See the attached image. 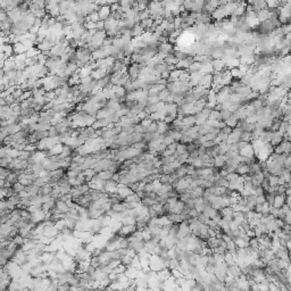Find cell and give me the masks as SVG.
Listing matches in <instances>:
<instances>
[{"label":"cell","mask_w":291,"mask_h":291,"mask_svg":"<svg viewBox=\"0 0 291 291\" xmlns=\"http://www.w3.org/2000/svg\"><path fill=\"white\" fill-rule=\"evenodd\" d=\"M216 134H213V133H208V134H206L205 138H206V141H214V140L216 139Z\"/></svg>","instance_id":"obj_46"},{"label":"cell","mask_w":291,"mask_h":291,"mask_svg":"<svg viewBox=\"0 0 291 291\" xmlns=\"http://www.w3.org/2000/svg\"><path fill=\"white\" fill-rule=\"evenodd\" d=\"M268 182H270V185L271 187H278V176L275 175H271L270 174V176H268Z\"/></svg>","instance_id":"obj_35"},{"label":"cell","mask_w":291,"mask_h":291,"mask_svg":"<svg viewBox=\"0 0 291 291\" xmlns=\"http://www.w3.org/2000/svg\"><path fill=\"white\" fill-rule=\"evenodd\" d=\"M157 132V122H152V124L147 129V133H156Z\"/></svg>","instance_id":"obj_40"},{"label":"cell","mask_w":291,"mask_h":291,"mask_svg":"<svg viewBox=\"0 0 291 291\" xmlns=\"http://www.w3.org/2000/svg\"><path fill=\"white\" fill-rule=\"evenodd\" d=\"M239 155L243 156V157H246V158H254L255 151H254V148H252V145L249 143L246 148L241 149V150L239 151Z\"/></svg>","instance_id":"obj_4"},{"label":"cell","mask_w":291,"mask_h":291,"mask_svg":"<svg viewBox=\"0 0 291 291\" xmlns=\"http://www.w3.org/2000/svg\"><path fill=\"white\" fill-rule=\"evenodd\" d=\"M182 136H183V134H182L180 131L172 130V136H173V139H174V141H175V142H180V141H181Z\"/></svg>","instance_id":"obj_31"},{"label":"cell","mask_w":291,"mask_h":291,"mask_svg":"<svg viewBox=\"0 0 291 291\" xmlns=\"http://www.w3.org/2000/svg\"><path fill=\"white\" fill-rule=\"evenodd\" d=\"M41 53V51H40L38 48H35V47H33V48H31V49H29L25 53V55H26L27 58H35V57H38V55H40Z\"/></svg>","instance_id":"obj_21"},{"label":"cell","mask_w":291,"mask_h":291,"mask_svg":"<svg viewBox=\"0 0 291 291\" xmlns=\"http://www.w3.org/2000/svg\"><path fill=\"white\" fill-rule=\"evenodd\" d=\"M249 169H250V166H249L248 164L241 163V164H239L238 165V167H237V169H235V173L239 174L240 176H245L249 173Z\"/></svg>","instance_id":"obj_8"},{"label":"cell","mask_w":291,"mask_h":291,"mask_svg":"<svg viewBox=\"0 0 291 291\" xmlns=\"http://www.w3.org/2000/svg\"><path fill=\"white\" fill-rule=\"evenodd\" d=\"M117 189H118V183L114 182L113 180H109L106 181V184H105V192L107 193H117Z\"/></svg>","instance_id":"obj_2"},{"label":"cell","mask_w":291,"mask_h":291,"mask_svg":"<svg viewBox=\"0 0 291 291\" xmlns=\"http://www.w3.org/2000/svg\"><path fill=\"white\" fill-rule=\"evenodd\" d=\"M49 136H59V133H58V131H57L56 126H51L49 130Z\"/></svg>","instance_id":"obj_42"},{"label":"cell","mask_w":291,"mask_h":291,"mask_svg":"<svg viewBox=\"0 0 291 291\" xmlns=\"http://www.w3.org/2000/svg\"><path fill=\"white\" fill-rule=\"evenodd\" d=\"M287 187H288V188H290V189H291V181H290V182H289V183H288V184H287Z\"/></svg>","instance_id":"obj_51"},{"label":"cell","mask_w":291,"mask_h":291,"mask_svg":"<svg viewBox=\"0 0 291 291\" xmlns=\"http://www.w3.org/2000/svg\"><path fill=\"white\" fill-rule=\"evenodd\" d=\"M283 222H284L285 224L291 225V210L288 213V214H285L284 215V217H283Z\"/></svg>","instance_id":"obj_45"},{"label":"cell","mask_w":291,"mask_h":291,"mask_svg":"<svg viewBox=\"0 0 291 291\" xmlns=\"http://www.w3.org/2000/svg\"><path fill=\"white\" fill-rule=\"evenodd\" d=\"M239 70H240V72L242 73V75L245 76L247 73H248V71L250 70V66L249 65H243V64H240V66L238 67Z\"/></svg>","instance_id":"obj_38"},{"label":"cell","mask_w":291,"mask_h":291,"mask_svg":"<svg viewBox=\"0 0 291 291\" xmlns=\"http://www.w3.org/2000/svg\"><path fill=\"white\" fill-rule=\"evenodd\" d=\"M147 100H148V106L156 105V104H158L159 101H162V100H160V98H159L158 96H148Z\"/></svg>","instance_id":"obj_28"},{"label":"cell","mask_w":291,"mask_h":291,"mask_svg":"<svg viewBox=\"0 0 291 291\" xmlns=\"http://www.w3.org/2000/svg\"><path fill=\"white\" fill-rule=\"evenodd\" d=\"M248 145H249L248 142H245V141H241V140H240V141L238 142L239 149H240V150H241V149H243V148H246V147H247Z\"/></svg>","instance_id":"obj_49"},{"label":"cell","mask_w":291,"mask_h":291,"mask_svg":"<svg viewBox=\"0 0 291 291\" xmlns=\"http://www.w3.org/2000/svg\"><path fill=\"white\" fill-rule=\"evenodd\" d=\"M164 62H165L167 65H175L176 66V64L179 63V59L174 56V53H169V55H167V57H166L165 59H164Z\"/></svg>","instance_id":"obj_20"},{"label":"cell","mask_w":291,"mask_h":291,"mask_svg":"<svg viewBox=\"0 0 291 291\" xmlns=\"http://www.w3.org/2000/svg\"><path fill=\"white\" fill-rule=\"evenodd\" d=\"M239 174H237L235 172L233 173H229L228 175L225 176V179L228 180V182H233V181H237V180L239 179Z\"/></svg>","instance_id":"obj_32"},{"label":"cell","mask_w":291,"mask_h":291,"mask_svg":"<svg viewBox=\"0 0 291 291\" xmlns=\"http://www.w3.org/2000/svg\"><path fill=\"white\" fill-rule=\"evenodd\" d=\"M113 175H114V173H112L110 171H104V172L98 173V176H99L101 180H104V181H109V180H112Z\"/></svg>","instance_id":"obj_23"},{"label":"cell","mask_w":291,"mask_h":291,"mask_svg":"<svg viewBox=\"0 0 291 291\" xmlns=\"http://www.w3.org/2000/svg\"><path fill=\"white\" fill-rule=\"evenodd\" d=\"M219 240L221 238H217V237H212V238L207 239V247L209 249L214 250L215 248H217L218 245H219Z\"/></svg>","instance_id":"obj_12"},{"label":"cell","mask_w":291,"mask_h":291,"mask_svg":"<svg viewBox=\"0 0 291 291\" xmlns=\"http://www.w3.org/2000/svg\"><path fill=\"white\" fill-rule=\"evenodd\" d=\"M249 247H252V248L256 249V250H258V247H259V243H258V238H252L250 239V241H249Z\"/></svg>","instance_id":"obj_34"},{"label":"cell","mask_w":291,"mask_h":291,"mask_svg":"<svg viewBox=\"0 0 291 291\" xmlns=\"http://www.w3.org/2000/svg\"><path fill=\"white\" fill-rule=\"evenodd\" d=\"M92 67L90 66L89 64L83 66L82 68H80V76L81 79H84V77H88V76H91V73H92Z\"/></svg>","instance_id":"obj_15"},{"label":"cell","mask_w":291,"mask_h":291,"mask_svg":"<svg viewBox=\"0 0 291 291\" xmlns=\"http://www.w3.org/2000/svg\"><path fill=\"white\" fill-rule=\"evenodd\" d=\"M225 122V124H226V126H229V127H231V129H234V127H237L238 126V124H239V121L238 118H237V116L233 114V115L230 117V118H228L226 121H224Z\"/></svg>","instance_id":"obj_18"},{"label":"cell","mask_w":291,"mask_h":291,"mask_svg":"<svg viewBox=\"0 0 291 291\" xmlns=\"http://www.w3.org/2000/svg\"><path fill=\"white\" fill-rule=\"evenodd\" d=\"M225 165H226V158L224 155H218L214 158V167L222 169Z\"/></svg>","instance_id":"obj_7"},{"label":"cell","mask_w":291,"mask_h":291,"mask_svg":"<svg viewBox=\"0 0 291 291\" xmlns=\"http://www.w3.org/2000/svg\"><path fill=\"white\" fill-rule=\"evenodd\" d=\"M174 142H175V141H174L172 136H164V145H166L169 147V146H171Z\"/></svg>","instance_id":"obj_37"},{"label":"cell","mask_w":291,"mask_h":291,"mask_svg":"<svg viewBox=\"0 0 291 291\" xmlns=\"http://www.w3.org/2000/svg\"><path fill=\"white\" fill-rule=\"evenodd\" d=\"M218 146V155H225L226 152L230 151V145L226 141H223Z\"/></svg>","instance_id":"obj_19"},{"label":"cell","mask_w":291,"mask_h":291,"mask_svg":"<svg viewBox=\"0 0 291 291\" xmlns=\"http://www.w3.org/2000/svg\"><path fill=\"white\" fill-rule=\"evenodd\" d=\"M201 67H202V64L201 63L193 62V63L190 65V67H189L188 71L190 73H197V72H200V71H201Z\"/></svg>","instance_id":"obj_22"},{"label":"cell","mask_w":291,"mask_h":291,"mask_svg":"<svg viewBox=\"0 0 291 291\" xmlns=\"http://www.w3.org/2000/svg\"><path fill=\"white\" fill-rule=\"evenodd\" d=\"M232 131H233V129L229 127V126H225L224 129L221 130V133H224V134H228V136H230V134L232 133Z\"/></svg>","instance_id":"obj_47"},{"label":"cell","mask_w":291,"mask_h":291,"mask_svg":"<svg viewBox=\"0 0 291 291\" xmlns=\"http://www.w3.org/2000/svg\"><path fill=\"white\" fill-rule=\"evenodd\" d=\"M132 261H133V258L132 257H130L129 255H125V256H123L122 258H121V264L122 265H124V266H131V264H132Z\"/></svg>","instance_id":"obj_26"},{"label":"cell","mask_w":291,"mask_h":291,"mask_svg":"<svg viewBox=\"0 0 291 291\" xmlns=\"http://www.w3.org/2000/svg\"><path fill=\"white\" fill-rule=\"evenodd\" d=\"M196 125V116L189 115L185 116L183 121H182V126H188V127H192Z\"/></svg>","instance_id":"obj_11"},{"label":"cell","mask_w":291,"mask_h":291,"mask_svg":"<svg viewBox=\"0 0 291 291\" xmlns=\"http://www.w3.org/2000/svg\"><path fill=\"white\" fill-rule=\"evenodd\" d=\"M256 202H257V205H264L265 202H266V196H265V195L257 196Z\"/></svg>","instance_id":"obj_41"},{"label":"cell","mask_w":291,"mask_h":291,"mask_svg":"<svg viewBox=\"0 0 291 291\" xmlns=\"http://www.w3.org/2000/svg\"><path fill=\"white\" fill-rule=\"evenodd\" d=\"M152 122H154V121H151V119H150V118L148 117V118H146V119H143V121H141V123H140V124L148 129L149 126H150V125L152 124Z\"/></svg>","instance_id":"obj_43"},{"label":"cell","mask_w":291,"mask_h":291,"mask_svg":"<svg viewBox=\"0 0 291 291\" xmlns=\"http://www.w3.org/2000/svg\"><path fill=\"white\" fill-rule=\"evenodd\" d=\"M212 64L215 72H223L226 68V65L222 59H213Z\"/></svg>","instance_id":"obj_10"},{"label":"cell","mask_w":291,"mask_h":291,"mask_svg":"<svg viewBox=\"0 0 291 291\" xmlns=\"http://www.w3.org/2000/svg\"><path fill=\"white\" fill-rule=\"evenodd\" d=\"M64 150V145L63 143H57L53 149H50L48 152V157H53V156H59Z\"/></svg>","instance_id":"obj_9"},{"label":"cell","mask_w":291,"mask_h":291,"mask_svg":"<svg viewBox=\"0 0 291 291\" xmlns=\"http://www.w3.org/2000/svg\"><path fill=\"white\" fill-rule=\"evenodd\" d=\"M228 138L229 136L228 134H224V133H219L217 136H216V139L214 140V143H215L216 146L219 145L221 142H223V141H228Z\"/></svg>","instance_id":"obj_27"},{"label":"cell","mask_w":291,"mask_h":291,"mask_svg":"<svg viewBox=\"0 0 291 291\" xmlns=\"http://www.w3.org/2000/svg\"><path fill=\"white\" fill-rule=\"evenodd\" d=\"M124 201H125V202H141V199H140L139 196H138L136 192H134L133 195L129 196V197H126V198L124 199Z\"/></svg>","instance_id":"obj_25"},{"label":"cell","mask_w":291,"mask_h":291,"mask_svg":"<svg viewBox=\"0 0 291 291\" xmlns=\"http://www.w3.org/2000/svg\"><path fill=\"white\" fill-rule=\"evenodd\" d=\"M133 193H134V191H133V190H131L129 187H125V185L122 184V183H118L117 195L119 196V198L122 199L123 201H124V199H125L126 197H129V196L133 195Z\"/></svg>","instance_id":"obj_1"},{"label":"cell","mask_w":291,"mask_h":291,"mask_svg":"<svg viewBox=\"0 0 291 291\" xmlns=\"http://www.w3.org/2000/svg\"><path fill=\"white\" fill-rule=\"evenodd\" d=\"M112 180L114 182H116V183H119V181H121V174H119L118 172L117 173H114V175H113Z\"/></svg>","instance_id":"obj_48"},{"label":"cell","mask_w":291,"mask_h":291,"mask_svg":"<svg viewBox=\"0 0 291 291\" xmlns=\"http://www.w3.org/2000/svg\"><path fill=\"white\" fill-rule=\"evenodd\" d=\"M13 229H14L13 225L8 224V223L1 224V235H9V233L12 232Z\"/></svg>","instance_id":"obj_24"},{"label":"cell","mask_w":291,"mask_h":291,"mask_svg":"<svg viewBox=\"0 0 291 291\" xmlns=\"http://www.w3.org/2000/svg\"><path fill=\"white\" fill-rule=\"evenodd\" d=\"M134 132L140 133V134H146L147 133V127H145L141 124H136V125H134Z\"/></svg>","instance_id":"obj_30"},{"label":"cell","mask_w":291,"mask_h":291,"mask_svg":"<svg viewBox=\"0 0 291 291\" xmlns=\"http://www.w3.org/2000/svg\"><path fill=\"white\" fill-rule=\"evenodd\" d=\"M171 130V125L166 124L164 121H158L157 122V132L160 134V136H164L165 133H167Z\"/></svg>","instance_id":"obj_6"},{"label":"cell","mask_w":291,"mask_h":291,"mask_svg":"<svg viewBox=\"0 0 291 291\" xmlns=\"http://www.w3.org/2000/svg\"><path fill=\"white\" fill-rule=\"evenodd\" d=\"M202 64V67H201V72L204 73V74H214V67H213V64L212 62H207V63H201Z\"/></svg>","instance_id":"obj_16"},{"label":"cell","mask_w":291,"mask_h":291,"mask_svg":"<svg viewBox=\"0 0 291 291\" xmlns=\"http://www.w3.org/2000/svg\"><path fill=\"white\" fill-rule=\"evenodd\" d=\"M13 48H14V53H15V56L16 55H22V53H25L27 51V49L24 47L23 43H15V44H13Z\"/></svg>","instance_id":"obj_17"},{"label":"cell","mask_w":291,"mask_h":291,"mask_svg":"<svg viewBox=\"0 0 291 291\" xmlns=\"http://www.w3.org/2000/svg\"><path fill=\"white\" fill-rule=\"evenodd\" d=\"M187 151V145H184V143H179L178 145V148H176V154L178 155H183V154H185Z\"/></svg>","instance_id":"obj_29"},{"label":"cell","mask_w":291,"mask_h":291,"mask_svg":"<svg viewBox=\"0 0 291 291\" xmlns=\"http://www.w3.org/2000/svg\"><path fill=\"white\" fill-rule=\"evenodd\" d=\"M96 30L97 31L105 30V21H99L98 23H96Z\"/></svg>","instance_id":"obj_44"},{"label":"cell","mask_w":291,"mask_h":291,"mask_svg":"<svg viewBox=\"0 0 291 291\" xmlns=\"http://www.w3.org/2000/svg\"><path fill=\"white\" fill-rule=\"evenodd\" d=\"M221 115H222V118H223V121H226L228 118H230L233 114H232L229 109H222L221 110Z\"/></svg>","instance_id":"obj_33"},{"label":"cell","mask_w":291,"mask_h":291,"mask_svg":"<svg viewBox=\"0 0 291 291\" xmlns=\"http://www.w3.org/2000/svg\"><path fill=\"white\" fill-rule=\"evenodd\" d=\"M281 210H282V213H283V215H285V214H288V213L290 212V208H289V206L285 204L284 206H282Z\"/></svg>","instance_id":"obj_50"},{"label":"cell","mask_w":291,"mask_h":291,"mask_svg":"<svg viewBox=\"0 0 291 291\" xmlns=\"http://www.w3.org/2000/svg\"><path fill=\"white\" fill-rule=\"evenodd\" d=\"M84 29H85L86 31L96 30V23H93V22H88V23H84Z\"/></svg>","instance_id":"obj_39"},{"label":"cell","mask_w":291,"mask_h":291,"mask_svg":"<svg viewBox=\"0 0 291 291\" xmlns=\"http://www.w3.org/2000/svg\"><path fill=\"white\" fill-rule=\"evenodd\" d=\"M169 95H171V91H169V90H167V89H165V90H163V91H160V92H159L158 97L160 98V100H162V101H164V100H165L166 98L169 96Z\"/></svg>","instance_id":"obj_36"},{"label":"cell","mask_w":291,"mask_h":291,"mask_svg":"<svg viewBox=\"0 0 291 291\" xmlns=\"http://www.w3.org/2000/svg\"><path fill=\"white\" fill-rule=\"evenodd\" d=\"M98 14H99L100 21H106L107 18H108V17L110 16V14H112V10H110V6L100 7V9H99V12H98Z\"/></svg>","instance_id":"obj_5"},{"label":"cell","mask_w":291,"mask_h":291,"mask_svg":"<svg viewBox=\"0 0 291 291\" xmlns=\"http://www.w3.org/2000/svg\"><path fill=\"white\" fill-rule=\"evenodd\" d=\"M285 200H287V196L284 195H276L274 198V202H273V207L278 209H281L282 206L285 205Z\"/></svg>","instance_id":"obj_3"},{"label":"cell","mask_w":291,"mask_h":291,"mask_svg":"<svg viewBox=\"0 0 291 291\" xmlns=\"http://www.w3.org/2000/svg\"><path fill=\"white\" fill-rule=\"evenodd\" d=\"M204 193H205V189L201 188V187H196L195 189L191 190V197L193 199L202 198V197H204Z\"/></svg>","instance_id":"obj_14"},{"label":"cell","mask_w":291,"mask_h":291,"mask_svg":"<svg viewBox=\"0 0 291 291\" xmlns=\"http://www.w3.org/2000/svg\"><path fill=\"white\" fill-rule=\"evenodd\" d=\"M283 141V136H281L279 132H273V136H272V140H271V145L273 146V147H276V146H279L280 143Z\"/></svg>","instance_id":"obj_13"}]
</instances>
